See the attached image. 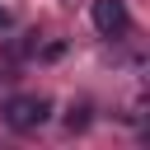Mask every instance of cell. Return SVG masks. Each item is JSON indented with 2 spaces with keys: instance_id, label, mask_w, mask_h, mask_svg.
<instances>
[{
  "instance_id": "6da1fadb",
  "label": "cell",
  "mask_w": 150,
  "mask_h": 150,
  "mask_svg": "<svg viewBox=\"0 0 150 150\" xmlns=\"http://www.w3.org/2000/svg\"><path fill=\"white\" fill-rule=\"evenodd\" d=\"M47 112H52V103H47L42 94H19V98L5 103V122H9L14 131H33V127H42Z\"/></svg>"
},
{
  "instance_id": "7a4b0ae2",
  "label": "cell",
  "mask_w": 150,
  "mask_h": 150,
  "mask_svg": "<svg viewBox=\"0 0 150 150\" xmlns=\"http://www.w3.org/2000/svg\"><path fill=\"white\" fill-rule=\"evenodd\" d=\"M127 5L122 0H94V28L103 33V38H122L127 33Z\"/></svg>"
},
{
  "instance_id": "3957f363",
  "label": "cell",
  "mask_w": 150,
  "mask_h": 150,
  "mask_svg": "<svg viewBox=\"0 0 150 150\" xmlns=\"http://www.w3.org/2000/svg\"><path fill=\"white\" fill-rule=\"evenodd\" d=\"M84 122H89V117H84V108H70V112H66V127H70V131H75V127H84Z\"/></svg>"
},
{
  "instance_id": "277c9868",
  "label": "cell",
  "mask_w": 150,
  "mask_h": 150,
  "mask_svg": "<svg viewBox=\"0 0 150 150\" xmlns=\"http://www.w3.org/2000/svg\"><path fill=\"white\" fill-rule=\"evenodd\" d=\"M5 23H9V14H5V9H0V28H5Z\"/></svg>"
}]
</instances>
